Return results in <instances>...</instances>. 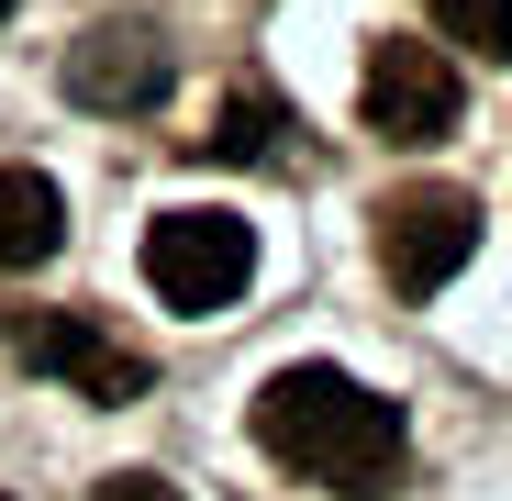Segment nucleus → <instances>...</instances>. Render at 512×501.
I'll return each mask as SVG.
<instances>
[{"mask_svg": "<svg viewBox=\"0 0 512 501\" xmlns=\"http://www.w3.org/2000/svg\"><path fill=\"white\" fill-rule=\"evenodd\" d=\"M279 134H290V112H279L268 90H234V101H223V123H212V156L256 167V156H279Z\"/></svg>", "mask_w": 512, "mask_h": 501, "instance_id": "8", "label": "nucleus"}, {"mask_svg": "<svg viewBox=\"0 0 512 501\" xmlns=\"http://www.w3.org/2000/svg\"><path fill=\"white\" fill-rule=\"evenodd\" d=\"M67 245V201L45 167H0V268H45Z\"/></svg>", "mask_w": 512, "mask_h": 501, "instance_id": "7", "label": "nucleus"}, {"mask_svg": "<svg viewBox=\"0 0 512 501\" xmlns=\"http://www.w3.org/2000/svg\"><path fill=\"white\" fill-rule=\"evenodd\" d=\"M0 23H12V0H0Z\"/></svg>", "mask_w": 512, "mask_h": 501, "instance_id": "11", "label": "nucleus"}, {"mask_svg": "<svg viewBox=\"0 0 512 501\" xmlns=\"http://www.w3.org/2000/svg\"><path fill=\"white\" fill-rule=\"evenodd\" d=\"M468 257H479V190L423 179V190H390L379 201V279L401 301H435Z\"/></svg>", "mask_w": 512, "mask_h": 501, "instance_id": "3", "label": "nucleus"}, {"mask_svg": "<svg viewBox=\"0 0 512 501\" xmlns=\"http://www.w3.org/2000/svg\"><path fill=\"white\" fill-rule=\"evenodd\" d=\"M12 346L34 379H67L78 401H145V357L123 334H101L90 312H12Z\"/></svg>", "mask_w": 512, "mask_h": 501, "instance_id": "5", "label": "nucleus"}, {"mask_svg": "<svg viewBox=\"0 0 512 501\" xmlns=\"http://www.w3.org/2000/svg\"><path fill=\"white\" fill-rule=\"evenodd\" d=\"M90 501H179V490H167V479H156V468H112V479H101V490H90Z\"/></svg>", "mask_w": 512, "mask_h": 501, "instance_id": "10", "label": "nucleus"}, {"mask_svg": "<svg viewBox=\"0 0 512 501\" xmlns=\"http://www.w3.org/2000/svg\"><path fill=\"white\" fill-rule=\"evenodd\" d=\"M245 279H256V223L201 212V201L145 223V290H156L167 312H223Z\"/></svg>", "mask_w": 512, "mask_h": 501, "instance_id": "2", "label": "nucleus"}, {"mask_svg": "<svg viewBox=\"0 0 512 501\" xmlns=\"http://www.w3.org/2000/svg\"><path fill=\"white\" fill-rule=\"evenodd\" d=\"M167 78H179V56H167V34H145V23H101V34L67 45V101L78 112H112V123L156 112Z\"/></svg>", "mask_w": 512, "mask_h": 501, "instance_id": "6", "label": "nucleus"}, {"mask_svg": "<svg viewBox=\"0 0 512 501\" xmlns=\"http://www.w3.org/2000/svg\"><path fill=\"white\" fill-rule=\"evenodd\" d=\"M245 424H256V446H268L290 479H323V490H346V501L390 490L401 457H412L401 401H379V390L346 379V368H279L268 390H256Z\"/></svg>", "mask_w": 512, "mask_h": 501, "instance_id": "1", "label": "nucleus"}, {"mask_svg": "<svg viewBox=\"0 0 512 501\" xmlns=\"http://www.w3.org/2000/svg\"><path fill=\"white\" fill-rule=\"evenodd\" d=\"M435 34L490 56V67H512V0H435Z\"/></svg>", "mask_w": 512, "mask_h": 501, "instance_id": "9", "label": "nucleus"}, {"mask_svg": "<svg viewBox=\"0 0 512 501\" xmlns=\"http://www.w3.org/2000/svg\"><path fill=\"white\" fill-rule=\"evenodd\" d=\"M457 56L446 45H423V34H379L368 45V78H357V112H368V134H390V145H446L457 134Z\"/></svg>", "mask_w": 512, "mask_h": 501, "instance_id": "4", "label": "nucleus"}]
</instances>
